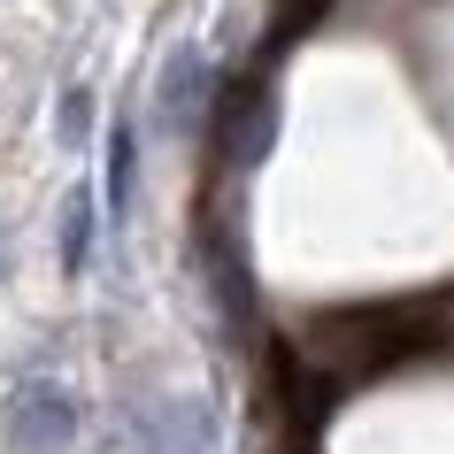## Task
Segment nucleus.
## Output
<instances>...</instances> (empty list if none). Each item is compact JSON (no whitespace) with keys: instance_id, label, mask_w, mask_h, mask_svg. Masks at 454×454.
Wrapping results in <instances>:
<instances>
[{"instance_id":"f257e3e1","label":"nucleus","mask_w":454,"mask_h":454,"mask_svg":"<svg viewBox=\"0 0 454 454\" xmlns=\"http://www.w3.org/2000/svg\"><path fill=\"white\" fill-rule=\"evenodd\" d=\"M408 347H424V324L416 316H393V309H370V316H339L324 332L309 339V355L332 370V378H362V370H378V362L408 355Z\"/></svg>"},{"instance_id":"f03ea898","label":"nucleus","mask_w":454,"mask_h":454,"mask_svg":"<svg viewBox=\"0 0 454 454\" xmlns=\"http://www.w3.org/2000/svg\"><path fill=\"white\" fill-rule=\"evenodd\" d=\"M0 439H8L16 454H62V447L77 439L70 393L47 385V378H24L16 393H8V408H0Z\"/></svg>"},{"instance_id":"7ed1b4c3","label":"nucleus","mask_w":454,"mask_h":454,"mask_svg":"<svg viewBox=\"0 0 454 454\" xmlns=\"http://www.w3.org/2000/svg\"><path fill=\"white\" fill-rule=\"evenodd\" d=\"M131 447L139 454H223L215 416L200 401H146L131 416Z\"/></svg>"},{"instance_id":"20e7f679","label":"nucleus","mask_w":454,"mask_h":454,"mask_svg":"<svg viewBox=\"0 0 454 454\" xmlns=\"http://www.w3.org/2000/svg\"><path fill=\"white\" fill-rule=\"evenodd\" d=\"M215 108V70L200 47H177L162 62V93H154V116H162V131H200Z\"/></svg>"},{"instance_id":"39448f33","label":"nucleus","mask_w":454,"mask_h":454,"mask_svg":"<svg viewBox=\"0 0 454 454\" xmlns=\"http://www.w3.org/2000/svg\"><path fill=\"white\" fill-rule=\"evenodd\" d=\"M270 139H278V93L247 77V85L223 93V162L254 169V162L270 154Z\"/></svg>"},{"instance_id":"423d86ee","label":"nucleus","mask_w":454,"mask_h":454,"mask_svg":"<svg viewBox=\"0 0 454 454\" xmlns=\"http://www.w3.org/2000/svg\"><path fill=\"white\" fill-rule=\"evenodd\" d=\"M131 185H139V139H131V123H116V139H108V208H131Z\"/></svg>"},{"instance_id":"0eeeda50","label":"nucleus","mask_w":454,"mask_h":454,"mask_svg":"<svg viewBox=\"0 0 454 454\" xmlns=\"http://www.w3.org/2000/svg\"><path fill=\"white\" fill-rule=\"evenodd\" d=\"M85 247H93V208H85V200H70V223H62V262L85 270Z\"/></svg>"},{"instance_id":"6e6552de","label":"nucleus","mask_w":454,"mask_h":454,"mask_svg":"<svg viewBox=\"0 0 454 454\" xmlns=\"http://www.w3.org/2000/svg\"><path fill=\"white\" fill-rule=\"evenodd\" d=\"M85 123H93V93H62V139H85Z\"/></svg>"}]
</instances>
